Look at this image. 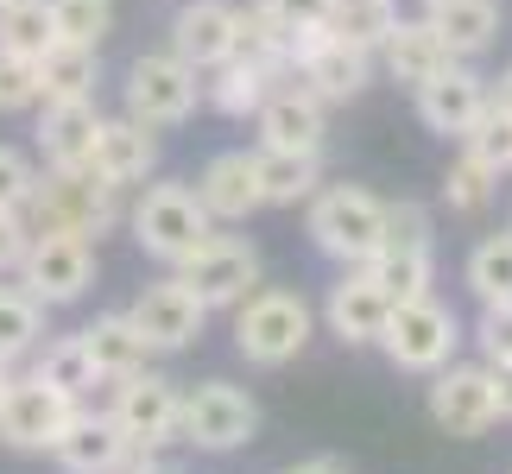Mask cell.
Returning a JSON list of instances; mask_svg holds the SVG:
<instances>
[{
  "label": "cell",
  "instance_id": "cell-6",
  "mask_svg": "<svg viewBox=\"0 0 512 474\" xmlns=\"http://www.w3.org/2000/svg\"><path fill=\"white\" fill-rule=\"evenodd\" d=\"M456 342H462L456 310H443L437 298H405V304H392L386 323H380V348L392 354V367H405V373L449 367Z\"/></svg>",
  "mask_w": 512,
  "mask_h": 474
},
{
  "label": "cell",
  "instance_id": "cell-21",
  "mask_svg": "<svg viewBox=\"0 0 512 474\" xmlns=\"http://www.w3.org/2000/svg\"><path fill=\"white\" fill-rule=\"evenodd\" d=\"M51 456L64 462V474H114L133 449H127V437H121L114 418H89V411H76V418L64 424V437L51 443Z\"/></svg>",
  "mask_w": 512,
  "mask_h": 474
},
{
  "label": "cell",
  "instance_id": "cell-23",
  "mask_svg": "<svg viewBox=\"0 0 512 474\" xmlns=\"http://www.w3.org/2000/svg\"><path fill=\"white\" fill-rule=\"evenodd\" d=\"M380 57H386V76H392V83H405V89H418V83H430L437 70H449V64H456V57H449V45L437 38V26H430V19H399V26L386 32Z\"/></svg>",
  "mask_w": 512,
  "mask_h": 474
},
{
  "label": "cell",
  "instance_id": "cell-7",
  "mask_svg": "<svg viewBox=\"0 0 512 474\" xmlns=\"http://www.w3.org/2000/svg\"><path fill=\"white\" fill-rule=\"evenodd\" d=\"M196 102H203V83H196V70L190 64H177L171 51H146V57H133V70H127V121H140V127H184Z\"/></svg>",
  "mask_w": 512,
  "mask_h": 474
},
{
  "label": "cell",
  "instance_id": "cell-8",
  "mask_svg": "<svg viewBox=\"0 0 512 474\" xmlns=\"http://www.w3.org/2000/svg\"><path fill=\"white\" fill-rule=\"evenodd\" d=\"M177 279L196 291L203 310H234L241 298H253V285H260V253H253L241 234H209V241L177 266Z\"/></svg>",
  "mask_w": 512,
  "mask_h": 474
},
{
  "label": "cell",
  "instance_id": "cell-47",
  "mask_svg": "<svg viewBox=\"0 0 512 474\" xmlns=\"http://www.w3.org/2000/svg\"><path fill=\"white\" fill-rule=\"evenodd\" d=\"M7 392H13V380H7V367H0V405H7Z\"/></svg>",
  "mask_w": 512,
  "mask_h": 474
},
{
  "label": "cell",
  "instance_id": "cell-42",
  "mask_svg": "<svg viewBox=\"0 0 512 474\" xmlns=\"http://www.w3.org/2000/svg\"><path fill=\"white\" fill-rule=\"evenodd\" d=\"M32 247V228L19 209H0V272H19V260H26Z\"/></svg>",
  "mask_w": 512,
  "mask_h": 474
},
{
  "label": "cell",
  "instance_id": "cell-36",
  "mask_svg": "<svg viewBox=\"0 0 512 474\" xmlns=\"http://www.w3.org/2000/svg\"><path fill=\"white\" fill-rule=\"evenodd\" d=\"M494 190H500V177L487 171V165H475V158H456L449 165V177H443V203L456 209V215H481L487 203H494Z\"/></svg>",
  "mask_w": 512,
  "mask_h": 474
},
{
  "label": "cell",
  "instance_id": "cell-15",
  "mask_svg": "<svg viewBox=\"0 0 512 474\" xmlns=\"http://www.w3.org/2000/svg\"><path fill=\"white\" fill-rule=\"evenodd\" d=\"M203 304H196V291L184 279H165V285H152L140 291V304L127 310V323L146 335V348H190L196 335H203Z\"/></svg>",
  "mask_w": 512,
  "mask_h": 474
},
{
  "label": "cell",
  "instance_id": "cell-41",
  "mask_svg": "<svg viewBox=\"0 0 512 474\" xmlns=\"http://www.w3.org/2000/svg\"><path fill=\"white\" fill-rule=\"evenodd\" d=\"M481 348L487 361H512V304H481Z\"/></svg>",
  "mask_w": 512,
  "mask_h": 474
},
{
  "label": "cell",
  "instance_id": "cell-29",
  "mask_svg": "<svg viewBox=\"0 0 512 474\" xmlns=\"http://www.w3.org/2000/svg\"><path fill=\"white\" fill-rule=\"evenodd\" d=\"M285 38H291L285 19L272 13L266 0H247V7H234V45H228V57H247V64H260L266 76H285Z\"/></svg>",
  "mask_w": 512,
  "mask_h": 474
},
{
  "label": "cell",
  "instance_id": "cell-12",
  "mask_svg": "<svg viewBox=\"0 0 512 474\" xmlns=\"http://www.w3.org/2000/svg\"><path fill=\"white\" fill-rule=\"evenodd\" d=\"M430 418H437L449 437H481V430H494L500 424L494 373L487 367H437V380H430Z\"/></svg>",
  "mask_w": 512,
  "mask_h": 474
},
{
  "label": "cell",
  "instance_id": "cell-9",
  "mask_svg": "<svg viewBox=\"0 0 512 474\" xmlns=\"http://www.w3.org/2000/svg\"><path fill=\"white\" fill-rule=\"evenodd\" d=\"M177 430H184V443L222 456V449L253 443V430H260V405H253L241 386L209 380V386H196L190 399H177Z\"/></svg>",
  "mask_w": 512,
  "mask_h": 474
},
{
  "label": "cell",
  "instance_id": "cell-45",
  "mask_svg": "<svg viewBox=\"0 0 512 474\" xmlns=\"http://www.w3.org/2000/svg\"><path fill=\"white\" fill-rule=\"evenodd\" d=\"M487 102H494L500 114H512V70L500 76V83H494V89H487Z\"/></svg>",
  "mask_w": 512,
  "mask_h": 474
},
{
  "label": "cell",
  "instance_id": "cell-2",
  "mask_svg": "<svg viewBox=\"0 0 512 474\" xmlns=\"http://www.w3.org/2000/svg\"><path fill=\"white\" fill-rule=\"evenodd\" d=\"M361 272L386 291L392 304L430 298V272H437V241H430V215L418 203H392L380 247L361 260Z\"/></svg>",
  "mask_w": 512,
  "mask_h": 474
},
{
  "label": "cell",
  "instance_id": "cell-17",
  "mask_svg": "<svg viewBox=\"0 0 512 474\" xmlns=\"http://www.w3.org/2000/svg\"><path fill=\"white\" fill-rule=\"evenodd\" d=\"M253 121H260V146H279V152H323V133H329L323 102L304 83L272 89Z\"/></svg>",
  "mask_w": 512,
  "mask_h": 474
},
{
  "label": "cell",
  "instance_id": "cell-44",
  "mask_svg": "<svg viewBox=\"0 0 512 474\" xmlns=\"http://www.w3.org/2000/svg\"><path fill=\"white\" fill-rule=\"evenodd\" d=\"M487 373H494V405H500V418H512V361H494Z\"/></svg>",
  "mask_w": 512,
  "mask_h": 474
},
{
  "label": "cell",
  "instance_id": "cell-35",
  "mask_svg": "<svg viewBox=\"0 0 512 474\" xmlns=\"http://www.w3.org/2000/svg\"><path fill=\"white\" fill-rule=\"evenodd\" d=\"M32 380H45V386H57V392H70V399H83V392L95 386V367H89V354H83V335H64L45 361H38V373Z\"/></svg>",
  "mask_w": 512,
  "mask_h": 474
},
{
  "label": "cell",
  "instance_id": "cell-11",
  "mask_svg": "<svg viewBox=\"0 0 512 474\" xmlns=\"http://www.w3.org/2000/svg\"><path fill=\"white\" fill-rule=\"evenodd\" d=\"M114 424H121L127 449H140V456H152L165 437H177V386L165 380V373H127L121 392H114Z\"/></svg>",
  "mask_w": 512,
  "mask_h": 474
},
{
  "label": "cell",
  "instance_id": "cell-34",
  "mask_svg": "<svg viewBox=\"0 0 512 474\" xmlns=\"http://www.w3.org/2000/svg\"><path fill=\"white\" fill-rule=\"evenodd\" d=\"M38 329H45V304L26 298V291H7V285H0V367L19 361V354L38 342Z\"/></svg>",
  "mask_w": 512,
  "mask_h": 474
},
{
  "label": "cell",
  "instance_id": "cell-25",
  "mask_svg": "<svg viewBox=\"0 0 512 474\" xmlns=\"http://www.w3.org/2000/svg\"><path fill=\"white\" fill-rule=\"evenodd\" d=\"M253 177H260V203L272 209H291V203H310L323 184V152H279V146H260L253 152Z\"/></svg>",
  "mask_w": 512,
  "mask_h": 474
},
{
  "label": "cell",
  "instance_id": "cell-30",
  "mask_svg": "<svg viewBox=\"0 0 512 474\" xmlns=\"http://www.w3.org/2000/svg\"><path fill=\"white\" fill-rule=\"evenodd\" d=\"M203 76H209V83H203L209 108L228 114V121H247V114H260V102L272 95V76H266L260 64H247V57H222V64L203 70Z\"/></svg>",
  "mask_w": 512,
  "mask_h": 474
},
{
  "label": "cell",
  "instance_id": "cell-16",
  "mask_svg": "<svg viewBox=\"0 0 512 474\" xmlns=\"http://www.w3.org/2000/svg\"><path fill=\"white\" fill-rule=\"evenodd\" d=\"M152 165H159V140H152V127L140 121H102L95 127V146H89V171L102 177V184L114 190H133V184H146Z\"/></svg>",
  "mask_w": 512,
  "mask_h": 474
},
{
  "label": "cell",
  "instance_id": "cell-22",
  "mask_svg": "<svg viewBox=\"0 0 512 474\" xmlns=\"http://www.w3.org/2000/svg\"><path fill=\"white\" fill-rule=\"evenodd\" d=\"M32 64H38V102H95V83H102V57H95V45L51 38Z\"/></svg>",
  "mask_w": 512,
  "mask_h": 474
},
{
  "label": "cell",
  "instance_id": "cell-14",
  "mask_svg": "<svg viewBox=\"0 0 512 474\" xmlns=\"http://www.w3.org/2000/svg\"><path fill=\"white\" fill-rule=\"evenodd\" d=\"M76 418V399L70 392H57L45 380H26L7 392V405H0V437L13 449H51L64 437V424Z\"/></svg>",
  "mask_w": 512,
  "mask_h": 474
},
{
  "label": "cell",
  "instance_id": "cell-31",
  "mask_svg": "<svg viewBox=\"0 0 512 474\" xmlns=\"http://www.w3.org/2000/svg\"><path fill=\"white\" fill-rule=\"evenodd\" d=\"M323 26L336 32L342 45H354V51H380L386 32L399 26V7H392V0H336Z\"/></svg>",
  "mask_w": 512,
  "mask_h": 474
},
{
  "label": "cell",
  "instance_id": "cell-27",
  "mask_svg": "<svg viewBox=\"0 0 512 474\" xmlns=\"http://www.w3.org/2000/svg\"><path fill=\"white\" fill-rule=\"evenodd\" d=\"M386 310H392V298H386V291L367 279V272H348V279H342L336 291H329V329H336L348 348L380 342Z\"/></svg>",
  "mask_w": 512,
  "mask_h": 474
},
{
  "label": "cell",
  "instance_id": "cell-10",
  "mask_svg": "<svg viewBox=\"0 0 512 474\" xmlns=\"http://www.w3.org/2000/svg\"><path fill=\"white\" fill-rule=\"evenodd\" d=\"M19 272H26V298L76 304L89 291V279H95V247L83 241V234H32Z\"/></svg>",
  "mask_w": 512,
  "mask_h": 474
},
{
  "label": "cell",
  "instance_id": "cell-48",
  "mask_svg": "<svg viewBox=\"0 0 512 474\" xmlns=\"http://www.w3.org/2000/svg\"><path fill=\"white\" fill-rule=\"evenodd\" d=\"M140 474H159V468H152V462H140Z\"/></svg>",
  "mask_w": 512,
  "mask_h": 474
},
{
  "label": "cell",
  "instance_id": "cell-4",
  "mask_svg": "<svg viewBox=\"0 0 512 474\" xmlns=\"http://www.w3.org/2000/svg\"><path fill=\"white\" fill-rule=\"evenodd\" d=\"M304 342H310V310H304L298 291H253V298L234 304V348L253 367L298 361Z\"/></svg>",
  "mask_w": 512,
  "mask_h": 474
},
{
  "label": "cell",
  "instance_id": "cell-33",
  "mask_svg": "<svg viewBox=\"0 0 512 474\" xmlns=\"http://www.w3.org/2000/svg\"><path fill=\"white\" fill-rule=\"evenodd\" d=\"M468 285H475L481 304H512V228L487 234V241L468 253Z\"/></svg>",
  "mask_w": 512,
  "mask_h": 474
},
{
  "label": "cell",
  "instance_id": "cell-5",
  "mask_svg": "<svg viewBox=\"0 0 512 474\" xmlns=\"http://www.w3.org/2000/svg\"><path fill=\"white\" fill-rule=\"evenodd\" d=\"M209 234H215V222H209V209L196 203L190 184H152L140 196V209H133V241L165 266H184Z\"/></svg>",
  "mask_w": 512,
  "mask_h": 474
},
{
  "label": "cell",
  "instance_id": "cell-3",
  "mask_svg": "<svg viewBox=\"0 0 512 474\" xmlns=\"http://www.w3.org/2000/svg\"><path fill=\"white\" fill-rule=\"evenodd\" d=\"M386 234V203L361 184H329L310 196V241H317L329 260L361 266Z\"/></svg>",
  "mask_w": 512,
  "mask_h": 474
},
{
  "label": "cell",
  "instance_id": "cell-46",
  "mask_svg": "<svg viewBox=\"0 0 512 474\" xmlns=\"http://www.w3.org/2000/svg\"><path fill=\"white\" fill-rule=\"evenodd\" d=\"M291 474H348V468H342V462H329V456H317V462H298Z\"/></svg>",
  "mask_w": 512,
  "mask_h": 474
},
{
  "label": "cell",
  "instance_id": "cell-24",
  "mask_svg": "<svg viewBox=\"0 0 512 474\" xmlns=\"http://www.w3.org/2000/svg\"><path fill=\"white\" fill-rule=\"evenodd\" d=\"M424 19L437 26V38L449 45V57H481V51H494V38H500V0H424Z\"/></svg>",
  "mask_w": 512,
  "mask_h": 474
},
{
  "label": "cell",
  "instance_id": "cell-39",
  "mask_svg": "<svg viewBox=\"0 0 512 474\" xmlns=\"http://www.w3.org/2000/svg\"><path fill=\"white\" fill-rule=\"evenodd\" d=\"M26 108H38V64L0 51V114H26Z\"/></svg>",
  "mask_w": 512,
  "mask_h": 474
},
{
  "label": "cell",
  "instance_id": "cell-40",
  "mask_svg": "<svg viewBox=\"0 0 512 474\" xmlns=\"http://www.w3.org/2000/svg\"><path fill=\"white\" fill-rule=\"evenodd\" d=\"M32 177H38V165L26 152H13V146H0V209H19L32 196Z\"/></svg>",
  "mask_w": 512,
  "mask_h": 474
},
{
  "label": "cell",
  "instance_id": "cell-38",
  "mask_svg": "<svg viewBox=\"0 0 512 474\" xmlns=\"http://www.w3.org/2000/svg\"><path fill=\"white\" fill-rule=\"evenodd\" d=\"M51 26H57V38L102 45L108 26H114V0H51Z\"/></svg>",
  "mask_w": 512,
  "mask_h": 474
},
{
  "label": "cell",
  "instance_id": "cell-19",
  "mask_svg": "<svg viewBox=\"0 0 512 474\" xmlns=\"http://www.w3.org/2000/svg\"><path fill=\"white\" fill-rule=\"evenodd\" d=\"M196 203L209 209V222H247L260 203V177H253V152H215L203 177H196Z\"/></svg>",
  "mask_w": 512,
  "mask_h": 474
},
{
  "label": "cell",
  "instance_id": "cell-18",
  "mask_svg": "<svg viewBox=\"0 0 512 474\" xmlns=\"http://www.w3.org/2000/svg\"><path fill=\"white\" fill-rule=\"evenodd\" d=\"M234 45V7L228 0H190V7H177L171 19V57L177 64H190L196 76L215 70Z\"/></svg>",
  "mask_w": 512,
  "mask_h": 474
},
{
  "label": "cell",
  "instance_id": "cell-13",
  "mask_svg": "<svg viewBox=\"0 0 512 474\" xmlns=\"http://www.w3.org/2000/svg\"><path fill=\"white\" fill-rule=\"evenodd\" d=\"M411 95H418V121L430 133H443V140H462V133L487 114V83L462 64V57L449 70H437L430 83H418Z\"/></svg>",
  "mask_w": 512,
  "mask_h": 474
},
{
  "label": "cell",
  "instance_id": "cell-32",
  "mask_svg": "<svg viewBox=\"0 0 512 474\" xmlns=\"http://www.w3.org/2000/svg\"><path fill=\"white\" fill-rule=\"evenodd\" d=\"M57 38L51 26V0H0V51L38 57Z\"/></svg>",
  "mask_w": 512,
  "mask_h": 474
},
{
  "label": "cell",
  "instance_id": "cell-1",
  "mask_svg": "<svg viewBox=\"0 0 512 474\" xmlns=\"http://www.w3.org/2000/svg\"><path fill=\"white\" fill-rule=\"evenodd\" d=\"M19 215H26L32 234H108L114 222H121V190L102 184L89 165L76 171H38L32 177V196L19 203Z\"/></svg>",
  "mask_w": 512,
  "mask_h": 474
},
{
  "label": "cell",
  "instance_id": "cell-43",
  "mask_svg": "<svg viewBox=\"0 0 512 474\" xmlns=\"http://www.w3.org/2000/svg\"><path fill=\"white\" fill-rule=\"evenodd\" d=\"M272 13L285 19V26H323L329 19V7H336V0H266Z\"/></svg>",
  "mask_w": 512,
  "mask_h": 474
},
{
  "label": "cell",
  "instance_id": "cell-26",
  "mask_svg": "<svg viewBox=\"0 0 512 474\" xmlns=\"http://www.w3.org/2000/svg\"><path fill=\"white\" fill-rule=\"evenodd\" d=\"M95 127H102L95 102H45V121H38V146H45V165H51V171H76V165H89Z\"/></svg>",
  "mask_w": 512,
  "mask_h": 474
},
{
  "label": "cell",
  "instance_id": "cell-20",
  "mask_svg": "<svg viewBox=\"0 0 512 474\" xmlns=\"http://www.w3.org/2000/svg\"><path fill=\"white\" fill-rule=\"evenodd\" d=\"M298 76H304V89L317 95L323 108L329 102H354V95L373 83V51H354V45H342V38L329 32L323 45L298 64Z\"/></svg>",
  "mask_w": 512,
  "mask_h": 474
},
{
  "label": "cell",
  "instance_id": "cell-28",
  "mask_svg": "<svg viewBox=\"0 0 512 474\" xmlns=\"http://www.w3.org/2000/svg\"><path fill=\"white\" fill-rule=\"evenodd\" d=\"M83 354L95 367V380H127V373L146 367V335L127 323V316H95V323L83 329Z\"/></svg>",
  "mask_w": 512,
  "mask_h": 474
},
{
  "label": "cell",
  "instance_id": "cell-37",
  "mask_svg": "<svg viewBox=\"0 0 512 474\" xmlns=\"http://www.w3.org/2000/svg\"><path fill=\"white\" fill-rule=\"evenodd\" d=\"M462 140H468V158H475V165H487L494 177L512 171V114H500L494 102H487V114L462 133Z\"/></svg>",
  "mask_w": 512,
  "mask_h": 474
}]
</instances>
